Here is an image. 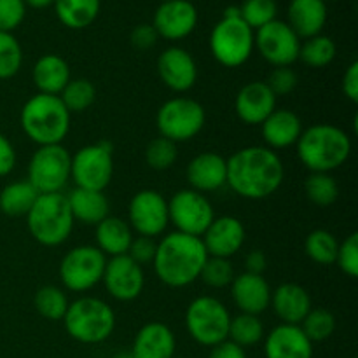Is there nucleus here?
I'll return each mask as SVG.
<instances>
[{
  "mask_svg": "<svg viewBox=\"0 0 358 358\" xmlns=\"http://www.w3.org/2000/svg\"><path fill=\"white\" fill-rule=\"evenodd\" d=\"M227 184L245 199H266L275 194L285 177L278 154L269 147L250 145L227 157Z\"/></svg>",
  "mask_w": 358,
  "mask_h": 358,
  "instance_id": "nucleus-1",
  "label": "nucleus"
},
{
  "mask_svg": "<svg viewBox=\"0 0 358 358\" xmlns=\"http://www.w3.org/2000/svg\"><path fill=\"white\" fill-rule=\"evenodd\" d=\"M112 358H135V357H133L131 352H122V353H115Z\"/></svg>",
  "mask_w": 358,
  "mask_h": 358,
  "instance_id": "nucleus-54",
  "label": "nucleus"
},
{
  "mask_svg": "<svg viewBox=\"0 0 358 358\" xmlns=\"http://www.w3.org/2000/svg\"><path fill=\"white\" fill-rule=\"evenodd\" d=\"M37 196L28 180L10 182L0 191V212L9 217H27Z\"/></svg>",
  "mask_w": 358,
  "mask_h": 358,
  "instance_id": "nucleus-32",
  "label": "nucleus"
},
{
  "mask_svg": "<svg viewBox=\"0 0 358 358\" xmlns=\"http://www.w3.org/2000/svg\"><path fill=\"white\" fill-rule=\"evenodd\" d=\"M168 217L177 233L201 238L215 219V212L205 194L192 189H182L168 201Z\"/></svg>",
  "mask_w": 358,
  "mask_h": 358,
  "instance_id": "nucleus-13",
  "label": "nucleus"
},
{
  "mask_svg": "<svg viewBox=\"0 0 358 358\" xmlns=\"http://www.w3.org/2000/svg\"><path fill=\"white\" fill-rule=\"evenodd\" d=\"M271 306L282 324L301 325L311 311V296L299 283H282L271 294Z\"/></svg>",
  "mask_w": 358,
  "mask_h": 358,
  "instance_id": "nucleus-24",
  "label": "nucleus"
},
{
  "mask_svg": "<svg viewBox=\"0 0 358 358\" xmlns=\"http://www.w3.org/2000/svg\"><path fill=\"white\" fill-rule=\"evenodd\" d=\"M208 254L201 238L184 233H170L157 243L154 255L156 276L171 289H184L201 275Z\"/></svg>",
  "mask_w": 358,
  "mask_h": 358,
  "instance_id": "nucleus-2",
  "label": "nucleus"
},
{
  "mask_svg": "<svg viewBox=\"0 0 358 358\" xmlns=\"http://www.w3.org/2000/svg\"><path fill=\"white\" fill-rule=\"evenodd\" d=\"M336 264L350 278L358 276V234L352 233L343 243H339Z\"/></svg>",
  "mask_w": 358,
  "mask_h": 358,
  "instance_id": "nucleus-44",
  "label": "nucleus"
},
{
  "mask_svg": "<svg viewBox=\"0 0 358 358\" xmlns=\"http://www.w3.org/2000/svg\"><path fill=\"white\" fill-rule=\"evenodd\" d=\"M23 65V49L13 34L0 31V80L10 79Z\"/></svg>",
  "mask_w": 358,
  "mask_h": 358,
  "instance_id": "nucleus-40",
  "label": "nucleus"
},
{
  "mask_svg": "<svg viewBox=\"0 0 358 358\" xmlns=\"http://www.w3.org/2000/svg\"><path fill=\"white\" fill-rule=\"evenodd\" d=\"M128 224L138 236L156 238L163 234L170 224L166 198L154 189L136 192L128 206Z\"/></svg>",
  "mask_w": 358,
  "mask_h": 358,
  "instance_id": "nucleus-15",
  "label": "nucleus"
},
{
  "mask_svg": "<svg viewBox=\"0 0 358 358\" xmlns=\"http://www.w3.org/2000/svg\"><path fill=\"white\" fill-rule=\"evenodd\" d=\"M268 268V259L261 250H252L250 254L245 257V273L250 275H262Z\"/></svg>",
  "mask_w": 358,
  "mask_h": 358,
  "instance_id": "nucleus-52",
  "label": "nucleus"
},
{
  "mask_svg": "<svg viewBox=\"0 0 358 358\" xmlns=\"http://www.w3.org/2000/svg\"><path fill=\"white\" fill-rule=\"evenodd\" d=\"M163 2H170V0H163Z\"/></svg>",
  "mask_w": 358,
  "mask_h": 358,
  "instance_id": "nucleus-56",
  "label": "nucleus"
},
{
  "mask_svg": "<svg viewBox=\"0 0 358 358\" xmlns=\"http://www.w3.org/2000/svg\"><path fill=\"white\" fill-rule=\"evenodd\" d=\"M271 287L262 275L241 273L231 282V296L241 313L261 315L271 306Z\"/></svg>",
  "mask_w": 358,
  "mask_h": 358,
  "instance_id": "nucleus-22",
  "label": "nucleus"
},
{
  "mask_svg": "<svg viewBox=\"0 0 358 358\" xmlns=\"http://www.w3.org/2000/svg\"><path fill=\"white\" fill-rule=\"evenodd\" d=\"M96 248L107 257H117L126 255L129 250V245L133 241V229L126 220L119 217H110L96 224Z\"/></svg>",
  "mask_w": 358,
  "mask_h": 358,
  "instance_id": "nucleus-30",
  "label": "nucleus"
},
{
  "mask_svg": "<svg viewBox=\"0 0 358 358\" xmlns=\"http://www.w3.org/2000/svg\"><path fill=\"white\" fill-rule=\"evenodd\" d=\"M336 55H338L336 42L327 35L320 34L306 38L304 44H301L299 59L311 69H324L334 62Z\"/></svg>",
  "mask_w": 358,
  "mask_h": 358,
  "instance_id": "nucleus-34",
  "label": "nucleus"
},
{
  "mask_svg": "<svg viewBox=\"0 0 358 358\" xmlns=\"http://www.w3.org/2000/svg\"><path fill=\"white\" fill-rule=\"evenodd\" d=\"M70 163L72 156L62 143L41 145L31 154L27 180L38 194L62 192L70 180Z\"/></svg>",
  "mask_w": 358,
  "mask_h": 358,
  "instance_id": "nucleus-11",
  "label": "nucleus"
},
{
  "mask_svg": "<svg viewBox=\"0 0 358 358\" xmlns=\"http://www.w3.org/2000/svg\"><path fill=\"white\" fill-rule=\"evenodd\" d=\"M73 217L69 199L63 192L38 194L27 213V226L31 238L44 247H58L69 240L73 229Z\"/></svg>",
  "mask_w": 358,
  "mask_h": 358,
  "instance_id": "nucleus-5",
  "label": "nucleus"
},
{
  "mask_svg": "<svg viewBox=\"0 0 358 358\" xmlns=\"http://www.w3.org/2000/svg\"><path fill=\"white\" fill-rule=\"evenodd\" d=\"M101 282L115 301L129 303V301H135L136 297H140V294L143 292L145 275H143L142 266L136 264L126 254L110 257V261H107Z\"/></svg>",
  "mask_w": 358,
  "mask_h": 358,
  "instance_id": "nucleus-16",
  "label": "nucleus"
},
{
  "mask_svg": "<svg viewBox=\"0 0 358 358\" xmlns=\"http://www.w3.org/2000/svg\"><path fill=\"white\" fill-rule=\"evenodd\" d=\"M31 79H34L38 93L59 96L63 87L69 84L72 77H70V66L65 58H62L59 55H42L35 62Z\"/></svg>",
  "mask_w": 358,
  "mask_h": 358,
  "instance_id": "nucleus-28",
  "label": "nucleus"
},
{
  "mask_svg": "<svg viewBox=\"0 0 358 358\" xmlns=\"http://www.w3.org/2000/svg\"><path fill=\"white\" fill-rule=\"evenodd\" d=\"M231 313L212 296H199L185 310V329L198 345L213 346L227 339Z\"/></svg>",
  "mask_w": 358,
  "mask_h": 358,
  "instance_id": "nucleus-7",
  "label": "nucleus"
},
{
  "mask_svg": "<svg viewBox=\"0 0 358 358\" xmlns=\"http://www.w3.org/2000/svg\"><path fill=\"white\" fill-rule=\"evenodd\" d=\"M324 2H327V0H324ZM332 2H338V0H332Z\"/></svg>",
  "mask_w": 358,
  "mask_h": 358,
  "instance_id": "nucleus-55",
  "label": "nucleus"
},
{
  "mask_svg": "<svg viewBox=\"0 0 358 358\" xmlns=\"http://www.w3.org/2000/svg\"><path fill=\"white\" fill-rule=\"evenodd\" d=\"M255 31L241 17H224L212 28L210 51L215 62L238 69L250 59L255 49Z\"/></svg>",
  "mask_w": 358,
  "mask_h": 358,
  "instance_id": "nucleus-8",
  "label": "nucleus"
},
{
  "mask_svg": "<svg viewBox=\"0 0 358 358\" xmlns=\"http://www.w3.org/2000/svg\"><path fill=\"white\" fill-rule=\"evenodd\" d=\"M27 16V3L23 0H0V31L13 34Z\"/></svg>",
  "mask_w": 358,
  "mask_h": 358,
  "instance_id": "nucleus-45",
  "label": "nucleus"
},
{
  "mask_svg": "<svg viewBox=\"0 0 358 358\" xmlns=\"http://www.w3.org/2000/svg\"><path fill=\"white\" fill-rule=\"evenodd\" d=\"M206 122V112L199 101L177 96L164 101L156 114L159 136L175 143L189 142L201 133Z\"/></svg>",
  "mask_w": 358,
  "mask_h": 358,
  "instance_id": "nucleus-9",
  "label": "nucleus"
},
{
  "mask_svg": "<svg viewBox=\"0 0 358 358\" xmlns=\"http://www.w3.org/2000/svg\"><path fill=\"white\" fill-rule=\"evenodd\" d=\"M297 83H299L297 73L290 66H278L269 73L268 80H266L275 96H285V94L292 93L297 87Z\"/></svg>",
  "mask_w": 358,
  "mask_h": 358,
  "instance_id": "nucleus-46",
  "label": "nucleus"
},
{
  "mask_svg": "<svg viewBox=\"0 0 358 358\" xmlns=\"http://www.w3.org/2000/svg\"><path fill=\"white\" fill-rule=\"evenodd\" d=\"M208 358H247V353H245L243 348L226 339L220 345L213 346Z\"/></svg>",
  "mask_w": 358,
  "mask_h": 358,
  "instance_id": "nucleus-51",
  "label": "nucleus"
},
{
  "mask_svg": "<svg viewBox=\"0 0 358 358\" xmlns=\"http://www.w3.org/2000/svg\"><path fill=\"white\" fill-rule=\"evenodd\" d=\"M114 175L112 143L107 140L83 147L72 156L70 178L76 187L90 191H105Z\"/></svg>",
  "mask_w": 358,
  "mask_h": 358,
  "instance_id": "nucleus-10",
  "label": "nucleus"
},
{
  "mask_svg": "<svg viewBox=\"0 0 358 358\" xmlns=\"http://www.w3.org/2000/svg\"><path fill=\"white\" fill-rule=\"evenodd\" d=\"M173 358H178V357H173Z\"/></svg>",
  "mask_w": 358,
  "mask_h": 358,
  "instance_id": "nucleus-57",
  "label": "nucleus"
},
{
  "mask_svg": "<svg viewBox=\"0 0 358 358\" xmlns=\"http://www.w3.org/2000/svg\"><path fill=\"white\" fill-rule=\"evenodd\" d=\"M59 100L63 101V105H65L70 114H79V112L87 110L94 103L96 90H94L93 83L84 79V77L70 79L69 84L59 93Z\"/></svg>",
  "mask_w": 358,
  "mask_h": 358,
  "instance_id": "nucleus-37",
  "label": "nucleus"
},
{
  "mask_svg": "<svg viewBox=\"0 0 358 358\" xmlns=\"http://www.w3.org/2000/svg\"><path fill=\"white\" fill-rule=\"evenodd\" d=\"M343 93L353 103H358V62H352L343 76Z\"/></svg>",
  "mask_w": 358,
  "mask_h": 358,
  "instance_id": "nucleus-50",
  "label": "nucleus"
},
{
  "mask_svg": "<svg viewBox=\"0 0 358 358\" xmlns=\"http://www.w3.org/2000/svg\"><path fill=\"white\" fill-rule=\"evenodd\" d=\"M69 199L70 212H72L73 220L84 224V226H96L101 220L107 219L108 212V199L103 191H90V189L76 187L66 194Z\"/></svg>",
  "mask_w": 358,
  "mask_h": 358,
  "instance_id": "nucleus-29",
  "label": "nucleus"
},
{
  "mask_svg": "<svg viewBox=\"0 0 358 358\" xmlns=\"http://www.w3.org/2000/svg\"><path fill=\"white\" fill-rule=\"evenodd\" d=\"M254 42L262 58L275 69L296 63L299 59L301 44H303L289 23L282 20H273L271 23L259 28L255 31Z\"/></svg>",
  "mask_w": 358,
  "mask_h": 358,
  "instance_id": "nucleus-14",
  "label": "nucleus"
},
{
  "mask_svg": "<svg viewBox=\"0 0 358 358\" xmlns=\"http://www.w3.org/2000/svg\"><path fill=\"white\" fill-rule=\"evenodd\" d=\"M34 304L41 317H44L45 320L58 322L63 320L70 303L65 290L55 285H44L35 294Z\"/></svg>",
  "mask_w": 358,
  "mask_h": 358,
  "instance_id": "nucleus-36",
  "label": "nucleus"
},
{
  "mask_svg": "<svg viewBox=\"0 0 358 358\" xmlns=\"http://www.w3.org/2000/svg\"><path fill=\"white\" fill-rule=\"evenodd\" d=\"M16 166V150L3 133H0V177H6Z\"/></svg>",
  "mask_w": 358,
  "mask_h": 358,
  "instance_id": "nucleus-49",
  "label": "nucleus"
},
{
  "mask_svg": "<svg viewBox=\"0 0 358 358\" xmlns=\"http://www.w3.org/2000/svg\"><path fill=\"white\" fill-rule=\"evenodd\" d=\"M192 191L201 194L222 189L227 184V161L217 152H201L191 159L185 170Z\"/></svg>",
  "mask_w": 358,
  "mask_h": 358,
  "instance_id": "nucleus-21",
  "label": "nucleus"
},
{
  "mask_svg": "<svg viewBox=\"0 0 358 358\" xmlns=\"http://www.w3.org/2000/svg\"><path fill=\"white\" fill-rule=\"evenodd\" d=\"M157 73L168 90L185 93L198 80V65L189 51L178 45L164 49L157 58Z\"/></svg>",
  "mask_w": 358,
  "mask_h": 358,
  "instance_id": "nucleus-18",
  "label": "nucleus"
},
{
  "mask_svg": "<svg viewBox=\"0 0 358 358\" xmlns=\"http://www.w3.org/2000/svg\"><path fill=\"white\" fill-rule=\"evenodd\" d=\"M296 147L297 157L311 173H331L350 159L352 138L345 129L320 122L303 129Z\"/></svg>",
  "mask_w": 358,
  "mask_h": 358,
  "instance_id": "nucleus-3",
  "label": "nucleus"
},
{
  "mask_svg": "<svg viewBox=\"0 0 358 358\" xmlns=\"http://www.w3.org/2000/svg\"><path fill=\"white\" fill-rule=\"evenodd\" d=\"M70 115L59 96L37 93L24 101L20 122L24 135L38 147L58 145L70 131Z\"/></svg>",
  "mask_w": 358,
  "mask_h": 358,
  "instance_id": "nucleus-4",
  "label": "nucleus"
},
{
  "mask_svg": "<svg viewBox=\"0 0 358 358\" xmlns=\"http://www.w3.org/2000/svg\"><path fill=\"white\" fill-rule=\"evenodd\" d=\"M339 241L336 240L334 234L327 229H315L308 234L306 241H304V250L306 255L320 266H331L336 264V257H338Z\"/></svg>",
  "mask_w": 358,
  "mask_h": 358,
  "instance_id": "nucleus-35",
  "label": "nucleus"
},
{
  "mask_svg": "<svg viewBox=\"0 0 358 358\" xmlns=\"http://www.w3.org/2000/svg\"><path fill=\"white\" fill-rule=\"evenodd\" d=\"M266 358H313V343L299 325L280 324L266 336Z\"/></svg>",
  "mask_w": 358,
  "mask_h": 358,
  "instance_id": "nucleus-23",
  "label": "nucleus"
},
{
  "mask_svg": "<svg viewBox=\"0 0 358 358\" xmlns=\"http://www.w3.org/2000/svg\"><path fill=\"white\" fill-rule=\"evenodd\" d=\"M156 248H157V243L154 241V238L136 236V238H133L131 245H129L128 255L136 262V264L143 266V264H149V262L154 261Z\"/></svg>",
  "mask_w": 358,
  "mask_h": 358,
  "instance_id": "nucleus-47",
  "label": "nucleus"
},
{
  "mask_svg": "<svg viewBox=\"0 0 358 358\" xmlns=\"http://www.w3.org/2000/svg\"><path fill=\"white\" fill-rule=\"evenodd\" d=\"M304 192L313 205L325 208L336 203L339 196V185L331 173H310L304 182Z\"/></svg>",
  "mask_w": 358,
  "mask_h": 358,
  "instance_id": "nucleus-38",
  "label": "nucleus"
},
{
  "mask_svg": "<svg viewBox=\"0 0 358 358\" xmlns=\"http://www.w3.org/2000/svg\"><path fill=\"white\" fill-rule=\"evenodd\" d=\"M289 27L299 38H311L320 35L327 23V3L324 0H290Z\"/></svg>",
  "mask_w": 358,
  "mask_h": 358,
  "instance_id": "nucleus-27",
  "label": "nucleus"
},
{
  "mask_svg": "<svg viewBox=\"0 0 358 358\" xmlns=\"http://www.w3.org/2000/svg\"><path fill=\"white\" fill-rule=\"evenodd\" d=\"M299 327L303 329V332L306 334V338L310 339L311 343H320L334 334L336 318L329 310H324V308L313 310V308H311V311L306 315V318L301 322Z\"/></svg>",
  "mask_w": 358,
  "mask_h": 358,
  "instance_id": "nucleus-39",
  "label": "nucleus"
},
{
  "mask_svg": "<svg viewBox=\"0 0 358 358\" xmlns=\"http://www.w3.org/2000/svg\"><path fill=\"white\" fill-rule=\"evenodd\" d=\"M262 138L269 149H287L296 145L303 133V121L299 115L287 108H275L261 124Z\"/></svg>",
  "mask_w": 358,
  "mask_h": 358,
  "instance_id": "nucleus-26",
  "label": "nucleus"
},
{
  "mask_svg": "<svg viewBox=\"0 0 358 358\" xmlns=\"http://www.w3.org/2000/svg\"><path fill=\"white\" fill-rule=\"evenodd\" d=\"M157 38H159V35H157L156 28L152 27V24H138V27L133 28L131 35H129V41H131V44L135 45L136 49H140V51H145V49H150L154 48V45L157 44Z\"/></svg>",
  "mask_w": 358,
  "mask_h": 358,
  "instance_id": "nucleus-48",
  "label": "nucleus"
},
{
  "mask_svg": "<svg viewBox=\"0 0 358 358\" xmlns=\"http://www.w3.org/2000/svg\"><path fill=\"white\" fill-rule=\"evenodd\" d=\"M276 13H278L276 0H243L240 6L241 20L252 30H259L264 24L271 23L273 20H276Z\"/></svg>",
  "mask_w": 358,
  "mask_h": 358,
  "instance_id": "nucleus-42",
  "label": "nucleus"
},
{
  "mask_svg": "<svg viewBox=\"0 0 358 358\" xmlns=\"http://www.w3.org/2000/svg\"><path fill=\"white\" fill-rule=\"evenodd\" d=\"M107 257L93 245H80L63 255L58 275L70 292H87L103 278Z\"/></svg>",
  "mask_w": 358,
  "mask_h": 358,
  "instance_id": "nucleus-12",
  "label": "nucleus"
},
{
  "mask_svg": "<svg viewBox=\"0 0 358 358\" xmlns=\"http://www.w3.org/2000/svg\"><path fill=\"white\" fill-rule=\"evenodd\" d=\"M199 278L212 289H224V287L231 285V282L234 280V268L229 259L210 257L208 255Z\"/></svg>",
  "mask_w": 358,
  "mask_h": 358,
  "instance_id": "nucleus-43",
  "label": "nucleus"
},
{
  "mask_svg": "<svg viewBox=\"0 0 358 358\" xmlns=\"http://www.w3.org/2000/svg\"><path fill=\"white\" fill-rule=\"evenodd\" d=\"M27 3V7H31V9H48L49 6L55 3V0H23Z\"/></svg>",
  "mask_w": 358,
  "mask_h": 358,
  "instance_id": "nucleus-53",
  "label": "nucleus"
},
{
  "mask_svg": "<svg viewBox=\"0 0 358 358\" xmlns=\"http://www.w3.org/2000/svg\"><path fill=\"white\" fill-rule=\"evenodd\" d=\"M152 27L166 41H182L198 27V9L189 0L163 2L154 13Z\"/></svg>",
  "mask_w": 358,
  "mask_h": 358,
  "instance_id": "nucleus-17",
  "label": "nucleus"
},
{
  "mask_svg": "<svg viewBox=\"0 0 358 358\" xmlns=\"http://www.w3.org/2000/svg\"><path fill=\"white\" fill-rule=\"evenodd\" d=\"M245 226L233 215L215 217L201 236L205 250L210 257L229 259L241 250L245 243Z\"/></svg>",
  "mask_w": 358,
  "mask_h": 358,
  "instance_id": "nucleus-19",
  "label": "nucleus"
},
{
  "mask_svg": "<svg viewBox=\"0 0 358 358\" xmlns=\"http://www.w3.org/2000/svg\"><path fill=\"white\" fill-rule=\"evenodd\" d=\"M177 159H178L177 143L164 138V136H157V138L150 140L149 145H147L145 149L147 164L156 171L170 170V168L177 163Z\"/></svg>",
  "mask_w": 358,
  "mask_h": 358,
  "instance_id": "nucleus-41",
  "label": "nucleus"
},
{
  "mask_svg": "<svg viewBox=\"0 0 358 358\" xmlns=\"http://www.w3.org/2000/svg\"><path fill=\"white\" fill-rule=\"evenodd\" d=\"M262 338H264V325L257 315L240 313L238 317L231 318L229 332H227V339L231 343L245 350L261 343Z\"/></svg>",
  "mask_w": 358,
  "mask_h": 358,
  "instance_id": "nucleus-33",
  "label": "nucleus"
},
{
  "mask_svg": "<svg viewBox=\"0 0 358 358\" xmlns=\"http://www.w3.org/2000/svg\"><path fill=\"white\" fill-rule=\"evenodd\" d=\"M175 348L173 331L161 322H149L136 332L131 353L135 358H173Z\"/></svg>",
  "mask_w": 358,
  "mask_h": 358,
  "instance_id": "nucleus-25",
  "label": "nucleus"
},
{
  "mask_svg": "<svg viewBox=\"0 0 358 358\" xmlns=\"http://www.w3.org/2000/svg\"><path fill=\"white\" fill-rule=\"evenodd\" d=\"M63 322L72 339L83 345H98L114 332L115 313L100 297L84 296L69 304Z\"/></svg>",
  "mask_w": 358,
  "mask_h": 358,
  "instance_id": "nucleus-6",
  "label": "nucleus"
},
{
  "mask_svg": "<svg viewBox=\"0 0 358 358\" xmlns=\"http://www.w3.org/2000/svg\"><path fill=\"white\" fill-rule=\"evenodd\" d=\"M59 23L70 30H83L94 23L100 13V0H55Z\"/></svg>",
  "mask_w": 358,
  "mask_h": 358,
  "instance_id": "nucleus-31",
  "label": "nucleus"
},
{
  "mask_svg": "<svg viewBox=\"0 0 358 358\" xmlns=\"http://www.w3.org/2000/svg\"><path fill=\"white\" fill-rule=\"evenodd\" d=\"M276 108V96L268 84L261 80H252L245 84L236 94L234 110L241 122L248 126H261Z\"/></svg>",
  "mask_w": 358,
  "mask_h": 358,
  "instance_id": "nucleus-20",
  "label": "nucleus"
}]
</instances>
